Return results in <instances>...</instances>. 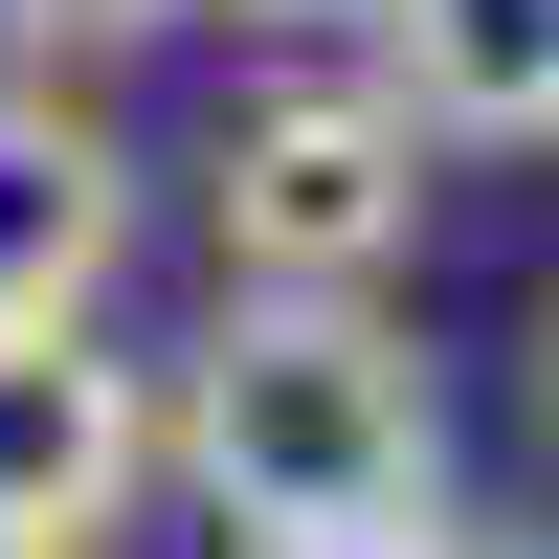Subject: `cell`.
<instances>
[{
    "mask_svg": "<svg viewBox=\"0 0 559 559\" xmlns=\"http://www.w3.org/2000/svg\"><path fill=\"white\" fill-rule=\"evenodd\" d=\"M224 559H492V537H448V515H403V537H224Z\"/></svg>",
    "mask_w": 559,
    "mask_h": 559,
    "instance_id": "cell-7",
    "label": "cell"
},
{
    "mask_svg": "<svg viewBox=\"0 0 559 559\" xmlns=\"http://www.w3.org/2000/svg\"><path fill=\"white\" fill-rule=\"evenodd\" d=\"M224 23H292V45H358L381 0H224Z\"/></svg>",
    "mask_w": 559,
    "mask_h": 559,
    "instance_id": "cell-8",
    "label": "cell"
},
{
    "mask_svg": "<svg viewBox=\"0 0 559 559\" xmlns=\"http://www.w3.org/2000/svg\"><path fill=\"white\" fill-rule=\"evenodd\" d=\"M112 269H134V157H112V112L45 90V68H0V313H112Z\"/></svg>",
    "mask_w": 559,
    "mask_h": 559,
    "instance_id": "cell-4",
    "label": "cell"
},
{
    "mask_svg": "<svg viewBox=\"0 0 559 559\" xmlns=\"http://www.w3.org/2000/svg\"><path fill=\"white\" fill-rule=\"evenodd\" d=\"M537 403H559V313H537Z\"/></svg>",
    "mask_w": 559,
    "mask_h": 559,
    "instance_id": "cell-9",
    "label": "cell"
},
{
    "mask_svg": "<svg viewBox=\"0 0 559 559\" xmlns=\"http://www.w3.org/2000/svg\"><path fill=\"white\" fill-rule=\"evenodd\" d=\"M157 471L224 537H403L448 515V358L381 292H224L157 381Z\"/></svg>",
    "mask_w": 559,
    "mask_h": 559,
    "instance_id": "cell-1",
    "label": "cell"
},
{
    "mask_svg": "<svg viewBox=\"0 0 559 559\" xmlns=\"http://www.w3.org/2000/svg\"><path fill=\"white\" fill-rule=\"evenodd\" d=\"M157 23H202V0H0L23 68H68V45H157Z\"/></svg>",
    "mask_w": 559,
    "mask_h": 559,
    "instance_id": "cell-6",
    "label": "cell"
},
{
    "mask_svg": "<svg viewBox=\"0 0 559 559\" xmlns=\"http://www.w3.org/2000/svg\"><path fill=\"white\" fill-rule=\"evenodd\" d=\"M358 45L426 112V157H559V0H381Z\"/></svg>",
    "mask_w": 559,
    "mask_h": 559,
    "instance_id": "cell-5",
    "label": "cell"
},
{
    "mask_svg": "<svg viewBox=\"0 0 559 559\" xmlns=\"http://www.w3.org/2000/svg\"><path fill=\"white\" fill-rule=\"evenodd\" d=\"M202 247H224V292H403V247H426V112L381 68L247 90L224 157H202Z\"/></svg>",
    "mask_w": 559,
    "mask_h": 559,
    "instance_id": "cell-2",
    "label": "cell"
},
{
    "mask_svg": "<svg viewBox=\"0 0 559 559\" xmlns=\"http://www.w3.org/2000/svg\"><path fill=\"white\" fill-rule=\"evenodd\" d=\"M157 492V358L90 313H0V559H112Z\"/></svg>",
    "mask_w": 559,
    "mask_h": 559,
    "instance_id": "cell-3",
    "label": "cell"
}]
</instances>
